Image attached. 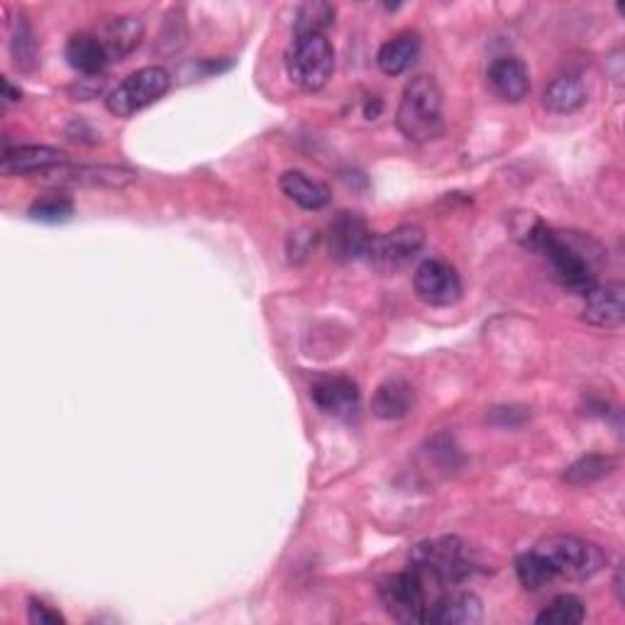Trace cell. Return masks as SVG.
Masks as SVG:
<instances>
[{
	"instance_id": "cell-4",
	"label": "cell",
	"mask_w": 625,
	"mask_h": 625,
	"mask_svg": "<svg viewBox=\"0 0 625 625\" xmlns=\"http://www.w3.org/2000/svg\"><path fill=\"white\" fill-rule=\"evenodd\" d=\"M536 252L550 259L557 281H560L564 289H570L572 293L586 295L591 289L596 287V274H594V267H591V259L560 233L545 227Z\"/></svg>"
},
{
	"instance_id": "cell-7",
	"label": "cell",
	"mask_w": 625,
	"mask_h": 625,
	"mask_svg": "<svg viewBox=\"0 0 625 625\" xmlns=\"http://www.w3.org/2000/svg\"><path fill=\"white\" fill-rule=\"evenodd\" d=\"M425 245V233L420 225H399L391 233L371 235L365 259L379 274H396V271L411 265Z\"/></svg>"
},
{
	"instance_id": "cell-6",
	"label": "cell",
	"mask_w": 625,
	"mask_h": 625,
	"mask_svg": "<svg viewBox=\"0 0 625 625\" xmlns=\"http://www.w3.org/2000/svg\"><path fill=\"white\" fill-rule=\"evenodd\" d=\"M287 69L291 82L315 94L327 82H331L335 69V50L331 40L325 35H311V37H295L293 50L287 60Z\"/></svg>"
},
{
	"instance_id": "cell-1",
	"label": "cell",
	"mask_w": 625,
	"mask_h": 625,
	"mask_svg": "<svg viewBox=\"0 0 625 625\" xmlns=\"http://www.w3.org/2000/svg\"><path fill=\"white\" fill-rule=\"evenodd\" d=\"M396 128L416 144L440 138L445 130V118H442V90L433 76L420 74L406 84L401 106L396 110Z\"/></svg>"
},
{
	"instance_id": "cell-27",
	"label": "cell",
	"mask_w": 625,
	"mask_h": 625,
	"mask_svg": "<svg viewBox=\"0 0 625 625\" xmlns=\"http://www.w3.org/2000/svg\"><path fill=\"white\" fill-rule=\"evenodd\" d=\"M586 618V608L582 604V599H576L574 594H560L554 596L548 606H545L536 623L540 625H576Z\"/></svg>"
},
{
	"instance_id": "cell-26",
	"label": "cell",
	"mask_w": 625,
	"mask_h": 625,
	"mask_svg": "<svg viewBox=\"0 0 625 625\" xmlns=\"http://www.w3.org/2000/svg\"><path fill=\"white\" fill-rule=\"evenodd\" d=\"M10 52H13L15 66L22 72H32L37 64V37L28 18H18L10 32Z\"/></svg>"
},
{
	"instance_id": "cell-23",
	"label": "cell",
	"mask_w": 625,
	"mask_h": 625,
	"mask_svg": "<svg viewBox=\"0 0 625 625\" xmlns=\"http://www.w3.org/2000/svg\"><path fill=\"white\" fill-rule=\"evenodd\" d=\"M616 470V460L604 457V454H586V457H579L574 464H570L564 472V482L572 486H589L596 484Z\"/></svg>"
},
{
	"instance_id": "cell-5",
	"label": "cell",
	"mask_w": 625,
	"mask_h": 625,
	"mask_svg": "<svg viewBox=\"0 0 625 625\" xmlns=\"http://www.w3.org/2000/svg\"><path fill=\"white\" fill-rule=\"evenodd\" d=\"M172 88V76L164 66H144L125 78L122 84L110 90L106 104L112 116L118 118H132L140 110L150 108L159 98L166 96Z\"/></svg>"
},
{
	"instance_id": "cell-22",
	"label": "cell",
	"mask_w": 625,
	"mask_h": 625,
	"mask_svg": "<svg viewBox=\"0 0 625 625\" xmlns=\"http://www.w3.org/2000/svg\"><path fill=\"white\" fill-rule=\"evenodd\" d=\"M586 104V88L582 78L576 76H560L545 88L542 106L548 108L554 116H570V112L579 110Z\"/></svg>"
},
{
	"instance_id": "cell-2",
	"label": "cell",
	"mask_w": 625,
	"mask_h": 625,
	"mask_svg": "<svg viewBox=\"0 0 625 625\" xmlns=\"http://www.w3.org/2000/svg\"><path fill=\"white\" fill-rule=\"evenodd\" d=\"M408 562H411V570L423 579V582H433L438 586L460 584L474 570L467 548L454 536L418 542L416 548H411Z\"/></svg>"
},
{
	"instance_id": "cell-11",
	"label": "cell",
	"mask_w": 625,
	"mask_h": 625,
	"mask_svg": "<svg viewBox=\"0 0 625 625\" xmlns=\"http://www.w3.org/2000/svg\"><path fill=\"white\" fill-rule=\"evenodd\" d=\"M371 240V233L365 218L357 213L343 211L327 225V249L337 261H352L365 257Z\"/></svg>"
},
{
	"instance_id": "cell-17",
	"label": "cell",
	"mask_w": 625,
	"mask_h": 625,
	"mask_svg": "<svg viewBox=\"0 0 625 625\" xmlns=\"http://www.w3.org/2000/svg\"><path fill=\"white\" fill-rule=\"evenodd\" d=\"M142 37H144L142 20L132 18V15L110 18L98 32V40L104 42L110 62H120L128 54H132L140 47Z\"/></svg>"
},
{
	"instance_id": "cell-15",
	"label": "cell",
	"mask_w": 625,
	"mask_h": 625,
	"mask_svg": "<svg viewBox=\"0 0 625 625\" xmlns=\"http://www.w3.org/2000/svg\"><path fill=\"white\" fill-rule=\"evenodd\" d=\"M582 317L594 327H618L625 321V287L623 283H606L594 287L584 295Z\"/></svg>"
},
{
	"instance_id": "cell-25",
	"label": "cell",
	"mask_w": 625,
	"mask_h": 625,
	"mask_svg": "<svg viewBox=\"0 0 625 625\" xmlns=\"http://www.w3.org/2000/svg\"><path fill=\"white\" fill-rule=\"evenodd\" d=\"M516 574H518V582L522 584V589H528V591H540L557 579L552 564L545 560L538 550H530L518 557Z\"/></svg>"
},
{
	"instance_id": "cell-9",
	"label": "cell",
	"mask_w": 625,
	"mask_h": 625,
	"mask_svg": "<svg viewBox=\"0 0 625 625\" xmlns=\"http://www.w3.org/2000/svg\"><path fill=\"white\" fill-rule=\"evenodd\" d=\"M40 179L42 184L60 188H125L138 181V172L116 164H62Z\"/></svg>"
},
{
	"instance_id": "cell-32",
	"label": "cell",
	"mask_w": 625,
	"mask_h": 625,
	"mask_svg": "<svg viewBox=\"0 0 625 625\" xmlns=\"http://www.w3.org/2000/svg\"><path fill=\"white\" fill-rule=\"evenodd\" d=\"M381 108H384L381 100H379V98H371V100H369V104L365 106V116H367L369 120H374V118H377V116H379V112H381Z\"/></svg>"
},
{
	"instance_id": "cell-16",
	"label": "cell",
	"mask_w": 625,
	"mask_h": 625,
	"mask_svg": "<svg viewBox=\"0 0 625 625\" xmlns=\"http://www.w3.org/2000/svg\"><path fill=\"white\" fill-rule=\"evenodd\" d=\"M486 82L492 86L494 96L508 104H520L530 94V72L516 56H502L486 72Z\"/></svg>"
},
{
	"instance_id": "cell-30",
	"label": "cell",
	"mask_w": 625,
	"mask_h": 625,
	"mask_svg": "<svg viewBox=\"0 0 625 625\" xmlns=\"http://www.w3.org/2000/svg\"><path fill=\"white\" fill-rule=\"evenodd\" d=\"M28 621L32 625H62V623H66V618L62 616L60 611L52 608L50 604H44V601H40V599L28 601Z\"/></svg>"
},
{
	"instance_id": "cell-29",
	"label": "cell",
	"mask_w": 625,
	"mask_h": 625,
	"mask_svg": "<svg viewBox=\"0 0 625 625\" xmlns=\"http://www.w3.org/2000/svg\"><path fill=\"white\" fill-rule=\"evenodd\" d=\"M315 243H317V233L311 230V227H301V230L291 233L289 243H287V252H289L291 265H301V261L309 259Z\"/></svg>"
},
{
	"instance_id": "cell-13",
	"label": "cell",
	"mask_w": 625,
	"mask_h": 625,
	"mask_svg": "<svg viewBox=\"0 0 625 625\" xmlns=\"http://www.w3.org/2000/svg\"><path fill=\"white\" fill-rule=\"evenodd\" d=\"M66 164V154L62 150L44 144H22L15 150H6L0 172L6 176H44L52 169Z\"/></svg>"
},
{
	"instance_id": "cell-28",
	"label": "cell",
	"mask_w": 625,
	"mask_h": 625,
	"mask_svg": "<svg viewBox=\"0 0 625 625\" xmlns=\"http://www.w3.org/2000/svg\"><path fill=\"white\" fill-rule=\"evenodd\" d=\"M74 215V203L64 196L40 198L30 206V218L40 223H64Z\"/></svg>"
},
{
	"instance_id": "cell-20",
	"label": "cell",
	"mask_w": 625,
	"mask_h": 625,
	"mask_svg": "<svg viewBox=\"0 0 625 625\" xmlns=\"http://www.w3.org/2000/svg\"><path fill=\"white\" fill-rule=\"evenodd\" d=\"M281 191L303 211H321L331 203V191L323 186L321 181L311 179L309 174L299 172V169H291V172H283L279 179Z\"/></svg>"
},
{
	"instance_id": "cell-33",
	"label": "cell",
	"mask_w": 625,
	"mask_h": 625,
	"mask_svg": "<svg viewBox=\"0 0 625 625\" xmlns=\"http://www.w3.org/2000/svg\"><path fill=\"white\" fill-rule=\"evenodd\" d=\"M613 589H616L618 601L623 604V570H618V572H616V582H613Z\"/></svg>"
},
{
	"instance_id": "cell-24",
	"label": "cell",
	"mask_w": 625,
	"mask_h": 625,
	"mask_svg": "<svg viewBox=\"0 0 625 625\" xmlns=\"http://www.w3.org/2000/svg\"><path fill=\"white\" fill-rule=\"evenodd\" d=\"M335 22V6L331 3H303L295 10V37L325 35Z\"/></svg>"
},
{
	"instance_id": "cell-10",
	"label": "cell",
	"mask_w": 625,
	"mask_h": 625,
	"mask_svg": "<svg viewBox=\"0 0 625 625\" xmlns=\"http://www.w3.org/2000/svg\"><path fill=\"white\" fill-rule=\"evenodd\" d=\"M413 291L425 305L450 309L462 299V279L448 261L425 259L420 261L413 274Z\"/></svg>"
},
{
	"instance_id": "cell-14",
	"label": "cell",
	"mask_w": 625,
	"mask_h": 625,
	"mask_svg": "<svg viewBox=\"0 0 625 625\" xmlns=\"http://www.w3.org/2000/svg\"><path fill=\"white\" fill-rule=\"evenodd\" d=\"M484 618L482 599L472 591H450L428 604L425 623L430 625H474Z\"/></svg>"
},
{
	"instance_id": "cell-19",
	"label": "cell",
	"mask_w": 625,
	"mask_h": 625,
	"mask_svg": "<svg viewBox=\"0 0 625 625\" xmlns=\"http://www.w3.org/2000/svg\"><path fill=\"white\" fill-rule=\"evenodd\" d=\"M416 389L406 379H386L371 399V411L381 420H399L413 411Z\"/></svg>"
},
{
	"instance_id": "cell-21",
	"label": "cell",
	"mask_w": 625,
	"mask_h": 625,
	"mask_svg": "<svg viewBox=\"0 0 625 625\" xmlns=\"http://www.w3.org/2000/svg\"><path fill=\"white\" fill-rule=\"evenodd\" d=\"M418 52H420V37L416 32H403V35L381 44V50L377 54V64L386 76H401L403 72L411 69L413 62L418 60Z\"/></svg>"
},
{
	"instance_id": "cell-18",
	"label": "cell",
	"mask_w": 625,
	"mask_h": 625,
	"mask_svg": "<svg viewBox=\"0 0 625 625\" xmlns=\"http://www.w3.org/2000/svg\"><path fill=\"white\" fill-rule=\"evenodd\" d=\"M64 54L72 69L82 74L84 78L100 76L110 62L104 42L98 40V35H88V32L72 35L69 42H66Z\"/></svg>"
},
{
	"instance_id": "cell-12",
	"label": "cell",
	"mask_w": 625,
	"mask_h": 625,
	"mask_svg": "<svg viewBox=\"0 0 625 625\" xmlns=\"http://www.w3.org/2000/svg\"><path fill=\"white\" fill-rule=\"evenodd\" d=\"M311 399L317 411L333 418H352L359 411V386L347 377H321L311 386Z\"/></svg>"
},
{
	"instance_id": "cell-3",
	"label": "cell",
	"mask_w": 625,
	"mask_h": 625,
	"mask_svg": "<svg viewBox=\"0 0 625 625\" xmlns=\"http://www.w3.org/2000/svg\"><path fill=\"white\" fill-rule=\"evenodd\" d=\"M536 550L552 564L557 576L567 579H591L608 562V554L599 545L574 536H552Z\"/></svg>"
},
{
	"instance_id": "cell-8",
	"label": "cell",
	"mask_w": 625,
	"mask_h": 625,
	"mask_svg": "<svg viewBox=\"0 0 625 625\" xmlns=\"http://www.w3.org/2000/svg\"><path fill=\"white\" fill-rule=\"evenodd\" d=\"M379 601L384 611L399 623H425L428 596L425 582L413 570L389 574L379 582Z\"/></svg>"
},
{
	"instance_id": "cell-31",
	"label": "cell",
	"mask_w": 625,
	"mask_h": 625,
	"mask_svg": "<svg viewBox=\"0 0 625 625\" xmlns=\"http://www.w3.org/2000/svg\"><path fill=\"white\" fill-rule=\"evenodd\" d=\"M20 98H22L20 88H15L13 84H10V78L6 76V78H3V100H6V106H10V104H18Z\"/></svg>"
}]
</instances>
